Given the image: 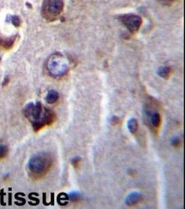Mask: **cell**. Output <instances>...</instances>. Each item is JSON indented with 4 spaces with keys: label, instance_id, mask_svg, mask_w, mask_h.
<instances>
[{
    "label": "cell",
    "instance_id": "cell-12",
    "mask_svg": "<svg viewBox=\"0 0 185 209\" xmlns=\"http://www.w3.org/2000/svg\"><path fill=\"white\" fill-rule=\"evenodd\" d=\"M8 147L6 145L3 144L0 145V159H2L6 157L8 155Z\"/></svg>",
    "mask_w": 185,
    "mask_h": 209
},
{
    "label": "cell",
    "instance_id": "cell-8",
    "mask_svg": "<svg viewBox=\"0 0 185 209\" xmlns=\"http://www.w3.org/2000/svg\"><path fill=\"white\" fill-rule=\"evenodd\" d=\"M127 127L130 133H136L139 128V124L137 120L133 117L130 119L127 122Z\"/></svg>",
    "mask_w": 185,
    "mask_h": 209
},
{
    "label": "cell",
    "instance_id": "cell-17",
    "mask_svg": "<svg viewBox=\"0 0 185 209\" xmlns=\"http://www.w3.org/2000/svg\"><path fill=\"white\" fill-rule=\"evenodd\" d=\"M158 2L164 5H169L171 4L175 0H157Z\"/></svg>",
    "mask_w": 185,
    "mask_h": 209
},
{
    "label": "cell",
    "instance_id": "cell-13",
    "mask_svg": "<svg viewBox=\"0 0 185 209\" xmlns=\"http://www.w3.org/2000/svg\"><path fill=\"white\" fill-rule=\"evenodd\" d=\"M9 19L11 21L12 24L16 26L19 27L21 24V20L17 16H13L10 17Z\"/></svg>",
    "mask_w": 185,
    "mask_h": 209
},
{
    "label": "cell",
    "instance_id": "cell-15",
    "mask_svg": "<svg viewBox=\"0 0 185 209\" xmlns=\"http://www.w3.org/2000/svg\"><path fill=\"white\" fill-rule=\"evenodd\" d=\"M170 143L173 146L178 147L180 145V144L181 143V140L179 137L176 136V137H174L171 139Z\"/></svg>",
    "mask_w": 185,
    "mask_h": 209
},
{
    "label": "cell",
    "instance_id": "cell-11",
    "mask_svg": "<svg viewBox=\"0 0 185 209\" xmlns=\"http://www.w3.org/2000/svg\"><path fill=\"white\" fill-rule=\"evenodd\" d=\"M16 39V37H11V38L6 39L2 42V46L6 48H11L14 43Z\"/></svg>",
    "mask_w": 185,
    "mask_h": 209
},
{
    "label": "cell",
    "instance_id": "cell-10",
    "mask_svg": "<svg viewBox=\"0 0 185 209\" xmlns=\"http://www.w3.org/2000/svg\"><path fill=\"white\" fill-rule=\"evenodd\" d=\"M157 73L162 78L167 79L170 74V69L168 67H160L158 69Z\"/></svg>",
    "mask_w": 185,
    "mask_h": 209
},
{
    "label": "cell",
    "instance_id": "cell-2",
    "mask_svg": "<svg viewBox=\"0 0 185 209\" xmlns=\"http://www.w3.org/2000/svg\"><path fill=\"white\" fill-rule=\"evenodd\" d=\"M53 165V158L48 153H39L30 158L28 168L36 176H43L49 171Z\"/></svg>",
    "mask_w": 185,
    "mask_h": 209
},
{
    "label": "cell",
    "instance_id": "cell-3",
    "mask_svg": "<svg viewBox=\"0 0 185 209\" xmlns=\"http://www.w3.org/2000/svg\"><path fill=\"white\" fill-rule=\"evenodd\" d=\"M47 67L49 73L55 77L64 75L69 69L68 61L59 54L54 55L50 58L48 60Z\"/></svg>",
    "mask_w": 185,
    "mask_h": 209
},
{
    "label": "cell",
    "instance_id": "cell-14",
    "mask_svg": "<svg viewBox=\"0 0 185 209\" xmlns=\"http://www.w3.org/2000/svg\"><path fill=\"white\" fill-rule=\"evenodd\" d=\"M69 197L71 199V200L73 201H76L80 199V193L76 191H73L71 192L70 194H69Z\"/></svg>",
    "mask_w": 185,
    "mask_h": 209
},
{
    "label": "cell",
    "instance_id": "cell-19",
    "mask_svg": "<svg viewBox=\"0 0 185 209\" xmlns=\"http://www.w3.org/2000/svg\"><path fill=\"white\" fill-rule=\"evenodd\" d=\"M0 194H1V205L2 206H5L6 205V203H5L4 202V197L3 196H4V195H5V194L4 193V189H2L1 191V193Z\"/></svg>",
    "mask_w": 185,
    "mask_h": 209
},
{
    "label": "cell",
    "instance_id": "cell-6",
    "mask_svg": "<svg viewBox=\"0 0 185 209\" xmlns=\"http://www.w3.org/2000/svg\"><path fill=\"white\" fill-rule=\"evenodd\" d=\"M142 199V195L137 191H133L130 193L125 198V203L128 206H133L137 204Z\"/></svg>",
    "mask_w": 185,
    "mask_h": 209
},
{
    "label": "cell",
    "instance_id": "cell-18",
    "mask_svg": "<svg viewBox=\"0 0 185 209\" xmlns=\"http://www.w3.org/2000/svg\"><path fill=\"white\" fill-rule=\"evenodd\" d=\"M10 79L8 76H6L4 79V80L2 83V87H5V86H7L9 82Z\"/></svg>",
    "mask_w": 185,
    "mask_h": 209
},
{
    "label": "cell",
    "instance_id": "cell-9",
    "mask_svg": "<svg viewBox=\"0 0 185 209\" xmlns=\"http://www.w3.org/2000/svg\"><path fill=\"white\" fill-rule=\"evenodd\" d=\"M151 123L155 128H158L161 124V116L157 112H153L151 114Z\"/></svg>",
    "mask_w": 185,
    "mask_h": 209
},
{
    "label": "cell",
    "instance_id": "cell-16",
    "mask_svg": "<svg viewBox=\"0 0 185 209\" xmlns=\"http://www.w3.org/2000/svg\"><path fill=\"white\" fill-rule=\"evenodd\" d=\"M80 160H81V159L79 157H78V156L75 157L71 160V164H73V165L74 166L76 167L79 165V162L80 161Z\"/></svg>",
    "mask_w": 185,
    "mask_h": 209
},
{
    "label": "cell",
    "instance_id": "cell-7",
    "mask_svg": "<svg viewBox=\"0 0 185 209\" xmlns=\"http://www.w3.org/2000/svg\"><path fill=\"white\" fill-rule=\"evenodd\" d=\"M58 99H59V94L56 91L54 90H51L49 91L46 97V100L49 104L55 103L58 100Z\"/></svg>",
    "mask_w": 185,
    "mask_h": 209
},
{
    "label": "cell",
    "instance_id": "cell-4",
    "mask_svg": "<svg viewBox=\"0 0 185 209\" xmlns=\"http://www.w3.org/2000/svg\"><path fill=\"white\" fill-rule=\"evenodd\" d=\"M63 9L62 0H45L43 11L47 18H54L59 16Z\"/></svg>",
    "mask_w": 185,
    "mask_h": 209
},
{
    "label": "cell",
    "instance_id": "cell-5",
    "mask_svg": "<svg viewBox=\"0 0 185 209\" xmlns=\"http://www.w3.org/2000/svg\"><path fill=\"white\" fill-rule=\"evenodd\" d=\"M120 19L132 33L137 31L142 24L141 18L139 16L133 14H124L120 17Z\"/></svg>",
    "mask_w": 185,
    "mask_h": 209
},
{
    "label": "cell",
    "instance_id": "cell-1",
    "mask_svg": "<svg viewBox=\"0 0 185 209\" xmlns=\"http://www.w3.org/2000/svg\"><path fill=\"white\" fill-rule=\"evenodd\" d=\"M24 116L31 124L35 132H38L46 125L56 121V114L52 110L43 107L41 102L35 105L29 103L23 109Z\"/></svg>",
    "mask_w": 185,
    "mask_h": 209
}]
</instances>
